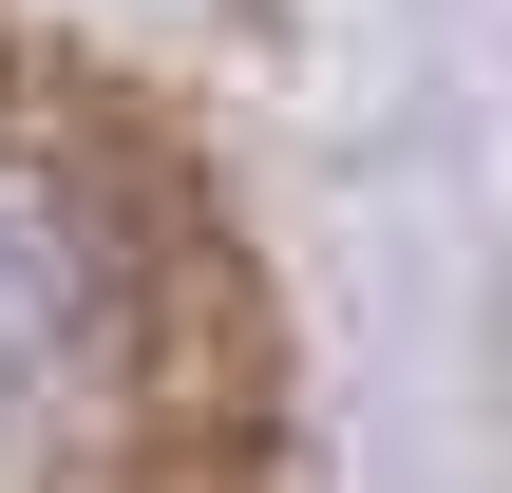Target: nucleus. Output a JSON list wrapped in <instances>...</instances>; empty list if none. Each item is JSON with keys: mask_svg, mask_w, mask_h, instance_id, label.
<instances>
[{"mask_svg": "<svg viewBox=\"0 0 512 493\" xmlns=\"http://www.w3.org/2000/svg\"><path fill=\"white\" fill-rule=\"evenodd\" d=\"M285 323L152 95L0 19V493H285Z\"/></svg>", "mask_w": 512, "mask_h": 493, "instance_id": "f257e3e1", "label": "nucleus"}]
</instances>
